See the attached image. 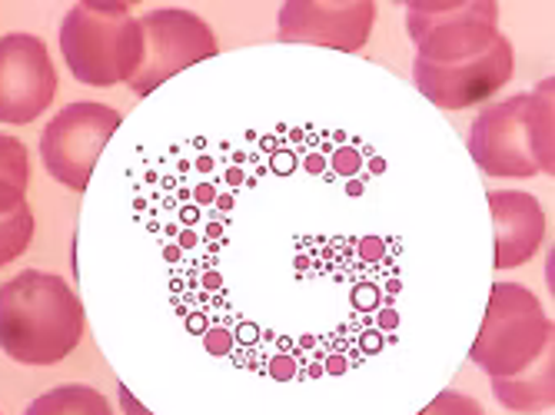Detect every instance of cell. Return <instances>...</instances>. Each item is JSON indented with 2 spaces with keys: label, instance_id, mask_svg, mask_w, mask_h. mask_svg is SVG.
I'll use <instances>...</instances> for the list:
<instances>
[{
  "label": "cell",
  "instance_id": "1",
  "mask_svg": "<svg viewBox=\"0 0 555 415\" xmlns=\"http://www.w3.org/2000/svg\"><path fill=\"white\" fill-rule=\"evenodd\" d=\"M83 302L57 273L24 270L0 286V352L21 366H57L83 339Z\"/></svg>",
  "mask_w": 555,
  "mask_h": 415
},
{
  "label": "cell",
  "instance_id": "15",
  "mask_svg": "<svg viewBox=\"0 0 555 415\" xmlns=\"http://www.w3.org/2000/svg\"><path fill=\"white\" fill-rule=\"evenodd\" d=\"M34 210L24 203V206H17L14 213H8V217H0V270L4 267H11L17 256H24L27 252V246H30V239H34Z\"/></svg>",
  "mask_w": 555,
  "mask_h": 415
},
{
  "label": "cell",
  "instance_id": "2",
  "mask_svg": "<svg viewBox=\"0 0 555 415\" xmlns=\"http://www.w3.org/2000/svg\"><path fill=\"white\" fill-rule=\"evenodd\" d=\"M555 80L545 77L532 93H516L486 107L469 127V157L489 177L529 180L555 173L552 146Z\"/></svg>",
  "mask_w": 555,
  "mask_h": 415
},
{
  "label": "cell",
  "instance_id": "6",
  "mask_svg": "<svg viewBox=\"0 0 555 415\" xmlns=\"http://www.w3.org/2000/svg\"><path fill=\"white\" fill-rule=\"evenodd\" d=\"M124 117L96 100H77L43 127L40 137V160L43 170L61 186L83 193L90 186L93 167L100 153L107 150L111 137L120 130Z\"/></svg>",
  "mask_w": 555,
  "mask_h": 415
},
{
  "label": "cell",
  "instance_id": "3",
  "mask_svg": "<svg viewBox=\"0 0 555 415\" xmlns=\"http://www.w3.org/2000/svg\"><path fill=\"white\" fill-rule=\"evenodd\" d=\"M61 54L87 87L130 83L143 61V34L127 4L80 0L61 21Z\"/></svg>",
  "mask_w": 555,
  "mask_h": 415
},
{
  "label": "cell",
  "instance_id": "4",
  "mask_svg": "<svg viewBox=\"0 0 555 415\" xmlns=\"http://www.w3.org/2000/svg\"><path fill=\"white\" fill-rule=\"evenodd\" d=\"M552 320L535 293L519 283H495L469 359L489 379H506L532 366L539 352L552 346Z\"/></svg>",
  "mask_w": 555,
  "mask_h": 415
},
{
  "label": "cell",
  "instance_id": "10",
  "mask_svg": "<svg viewBox=\"0 0 555 415\" xmlns=\"http://www.w3.org/2000/svg\"><path fill=\"white\" fill-rule=\"evenodd\" d=\"M280 30L276 37L283 43H313L357 54L366 47L373 24H376V4L373 0H346V4H326V0H289L280 8Z\"/></svg>",
  "mask_w": 555,
  "mask_h": 415
},
{
  "label": "cell",
  "instance_id": "9",
  "mask_svg": "<svg viewBox=\"0 0 555 415\" xmlns=\"http://www.w3.org/2000/svg\"><path fill=\"white\" fill-rule=\"evenodd\" d=\"M513 70H516V54H513V43L502 34L486 54H479L466 64L436 67V64L413 61V80H416L420 93L442 111L479 107V103L492 100L513 80Z\"/></svg>",
  "mask_w": 555,
  "mask_h": 415
},
{
  "label": "cell",
  "instance_id": "12",
  "mask_svg": "<svg viewBox=\"0 0 555 415\" xmlns=\"http://www.w3.org/2000/svg\"><path fill=\"white\" fill-rule=\"evenodd\" d=\"M492 395L499 399L502 408L535 415L555 405V352L545 346L532 366H526L516 376L492 379Z\"/></svg>",
  "mask_w": 555,
  "mask_h": 415
},
{
  "label": "cell",
  "instance_id": "13",
  "mask_svg": "<svg viewBox=\"0 0 555 415\" xmlns=\"http://www.w3.org/2000/svg\"><path fill=\"white\" fill-rule=\"evenodd\" d=\"M30 183V153L17 137L0 133V217L14 213L27 203Z\"/></svg>",
  "mask_w": 555,
  "mask_h": 415
},
{
  "label": "cell",
  "instance_id": "7",
  "mask_svg": "<svg viewBox=\"0 0 555 415\" xmlns=\"http://www.w3.org/2000/svg\"><path fill=\"white\" fill-rule=\"evenodd\" d=\"M143 34V61L133 80L127 83L137 96L154 93L160 83L177 77L180 70L217 57V34L214 27L183 8H160L137 17Z\"/></svg>",
  "mask_w": 555,
  "mask_h": 415
},
{
  "label": "cell",
  "instance_id": "8",
  "mask_svg": "<svg viewBox=\"0 0 555 415\" xmlns=\"http://www.w3.org/2000/svg\"><path fill=\"white\" fill-rule=\"evenodd\" d=\"M57 96V70L34 34L0 37V124H34Z\"/></svg>",
  "mask_w": 555,
  "mask_h": 415
},
{
  "label": "cell",
  "instance_id": "16",
  "mask_svg": "<svg viewBox=\"0 0 555 415\" xmlns=\"http://www.w3.org/2000/svg\"><path fill=\"white\" fill-rule=\"evenodd\" d=\"M416 415H486L482 405L473 395H463L456 389H442L423 412Z\"/></svg>",
  "mask_w": 555,
  "mask_h": 415
},
{
  "label": "cell",
  "instance_id": "17",
  "mask_svg": "<svg viewBox=\"0 0 555 415\" xmlns=\"http://www.w3.org/2000/svg\"><path fill=\"white\" fill-rule=\"evenodd\" d=\"M120 405H124V415H150V412L140 408V402H137V399L130 395V389H124V386H120Z\"/></svg>",
  "mask_w": 555,
  "mask_h": 415
},
{
  "label": "cell",
  "instance_id": "5",
  "mask_svg": "<svg viewBox=\"0 0 555 415\" xmlns=\"http://www.w3.org/2000/svg\"><path fill=\"white\" fill-rule=\"evenodd\" d=\"M406 34L416 47V61L436 67L466 64L499 40V8L492 0L410 4Z\"/></svg>",
  "mask_w": 555,
  "mask_h": 415
},
{
  "label": "cell",
  "instance_id": "11",
  "mask_svg": "<svg viewBox=\"0 0 555 415\" xmlns=\"http://www.w3.org/2000/svg\"><path fill=\"white\" fill-rule=\"evenodd\" d=\"M486 199L495 230V270H516L529 263L545 239L542 203L522 190H492Z\"/></svg>",
  "mask_w": 555,
  "mask_h": 415
},
{
  "label": "cell",
  "instance_id": "14",
  "mask_svg": "<svg viewBox=\"0 0 555 415\" xmlns=\"http://www.w3.org/2000/svg\"><path fill=\"white\" fill-rule=\"evenodd\" d=\"M24 415H114V408L93 386L74 382V386H57L37 395Z\"/></svg>",
  "mask_w": 555,
  "mask_h": 415
}]
</instances>
